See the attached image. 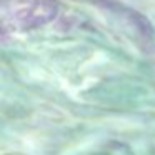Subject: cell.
Segmentation results:
<instances>
[{"label":"cell","mask_w":155,"mask_h":155,"mask_svg":"<svg viewBox=\"0 0 155 155\" xmlns=\"http://www.w3.org/2000/svg\"><path fill=\"white\" fill-rule=\"evenodd\" d=\"M57 14L55 0H0V37L44 27Z\"/></svg>","instance_id":"obj_1"}]
</instances>
